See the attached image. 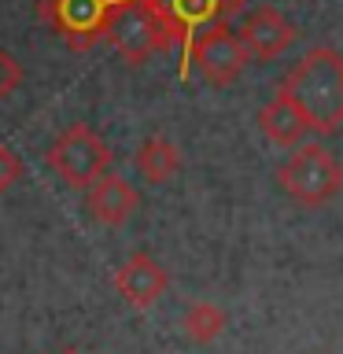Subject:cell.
I'll return each mask as SVG.
<instances>
[{"instance_id":"6da1fadb","label":"cell","mask_w":343,"mask_h":354,"mask_svg":"<svg viewBox=\"0 0 343 354\" xmlns=\"http://www.w3.org/2000/svg\"><path fill=\"white\" fill-rule=\"evenodd\" d=\"M281 88L303 107L314 133L328 137L343 126V55L336 48H310L288 71Z\"/></svg>"},{"instance_id":"7a4b0ae2","label":"cell","mask_w":343,"mask_h":354,"mask_svg":"<svg viewBox=\"0 0 343 354\" xmlns=\"http://www.w3.org/2000/svg\"><path fill=\"white\" fill-rule=\"evenodd\" d=\"M104 41L129 66H140L155 52H170L174 44L181 48V30L174 26L159 0H118L107 15Z\"/></svg>"},{"instance_id":"3957f363","label":"cell","mask_w":343,"mask_h":354,"mask_svg":"<svg viewBox=\"0 0 343 354\" xmlns=\"http://www.w3.org/2000/svg\"><path fill=\"white\" fill-rule=\"evenodd\" d=\"M277 181L299 207H325L343 192V162L321 140L299 144L281 162Z\"/></svg>"},{"instance_id":"277c9868","label":"cell","mask_w":343,"mask_h":354,"mask_svg":"<svg viewBox=\"0 0 343 354\" xmlns=\"http://www.w3.org/2000/svg\"><path fill=\"white\" fill-rule=\"evenodd\" d=\"M248 63H251V52L243 48L240 33L229 30L225 19H214V22H207V26L196 30L188 52L181 55V71L177 74H181V82H188V74H192V66H196L207 85L225 88L243 74Z\"/></svg>"},{"instance_id":"5b68a950","label":"cell","mask_w":343,"mask_h":354,"mask_svg":"<svg viewBox=\"0 0 343 354\" xmlns=\"http://www.w3.org/2000/svg\"><path fill=\"white\" fill-rule=\"evenodd\" d=\"M44 162H48V170L71 188H89L96 177H104L111 170V148L93 126L74 122V126H66L59 137L52 140Z\"/></svg>"},{"instance_id":"8992f818","label":"cell","mask_w":343,"mask_h":354,"mask_svg":"<svg viewBox=\"0 0 343 354\" xmlns=\"http://www.w3.org/2000/svg\"><path fill=\"white\" fill-rule=\"evenodd\" d=\"M118 0H44L41 15L63 33V41L74 52H89L104 37L107 15Z\"/></svg>"},{"instance_id":"52a82bcc","label":"cell","mask_w":343,"mask_h":354,"mask_svg":"<svg viewBox=\"0 0 343 354\" xmlns=\"http://www.w3.org/2000/svg\"><path fill=\"white\" fill-rule=\"evenodd\" d=\"M170 288V273L163 270V262H155L148 251L129 254L126 262L115 270V292L126 299L133 310H148L166 295Z\"/></svg>"},{"instance_id":"ba28073f","label":"cell","mask_w":343,"mask_h":354,"mask_svg":"<svg viewBox=\"0 0 343 354\" xmlns=\"http://www.w3.org/2000/svg\"><path fill=\"white\" fill-rule=\"evenodd\" d=\"M237 33H240L243 48L251 52L254 63H270V59L284 55V52L295 44V26H292V22H288L277 8H270V4L254 8L251 15L243 19V26H240Z\"/></svg>"},{"instance_id":"9c48e42d","label":"cell","mask_w":343,"mask_h":354,"mask_svg":"<svg viewBox=\"0 0 343 354\" xmlns=\"http://www.w3.org/2000/svg\"><path fill=\"white\" fill-rule=\"evenodd\" d=\"M137 203H140L137 188H133L126 177H118L111 170L85 188V210L93 214V221H100V225H107V229L126 225L133 218V210H137Z\"/></svg>"},{"instance_id":"30bf717a","label":"cell","mask_w":343,"mask_h":354,"mask_svg":"<svg viewBox=\"0 0 343 354\" xmlns=\"http://www.w3.org/2000/svg\"><path fill=\"white\" fill-rule=\"evenodd\" d=\"M259 129L270 144H277V148H299L306 133H314L310 129V118L303 115V107H299L284 88H277L273 100L259 111Z\"/></svg>"},{"instance_id":"8fae6325","label":"cell","mask_w":343,"mask_h":354,"mask_svg":"<svg viewBox=\"0 0 343 354\" xmlns=\"http://www.w3.org/2000/svg\"><path fill=\"white\" fill-rule=\"evenodd\" d=\"M159 4L166 8V15L174 19V26L181 30V55H185L199 26L240 11L243 0H159Z\"/></svg>"},{"instance_id":"7c38bea8","label":"cell","mask_w":343,"mask_h":354,"mask_svg":"<svg viewBox=\"0 0 343 354\" xmlns=\"http://www.w3.org/2000/svg\"><path fill=\"white\" fill-rule=\"evenodd\" d=\"M137 170H140V177L144 181H151V185H166L170 177L181 170V151H177V144L170 140V137H148L137 148Z\"/></svg>"},{"instance_id":"4fadbf2b","label":"cell","mask_w":343,"mask_h":354,"mask_svg":"<svg viewBox=\"0 0 343 354\" xmlns=\"http://www.w3.org/2000/svg\"><path fill=\"white\" fill-rule=\"evenodd\" d=\"M181 328L192 343H210V339L221 336V328H225V310L214 306L210 299H196V303L185 310Z\"/></svg>"},{"instance_id":"5bb4252c","label":"cell","mask_w":343,"mask_h":354,"mask_svg":"<svg viewBox=\"0 0 343 354\" xmlns=\"http://www.w3.org/2000/svg\"><path fill=\"white\" fill-rule=\"evenodd\" d=\"M22 85V63L8 48H0V96H11Z\"/></svg>"},{"instance_id":"9a60e30c","label":"cell","mask_w":343,"mask_h":354,"mask_svg":"<svg viewBox=\"0 0 343 354\" xmlns=\"http://www.w3.org/2000/svg\"><path fill=\"white\" fill-rule=\"evenodd\" d=\"M22 170H26V166H22L19 155L11 151L8 144H0V196H4L8 188H15V181L22 177Z\"/></svg>"},{"instance_id":"2e32d148","label":"cell","mask_w":343,"mask_h":354,"mask_svg":"<svg viewBox=\"0 0 343 354\" xmlns=\"http://www.w3.org/2000/svg\"><path fill=\"white\" fill-rule=\"evenodd\" d=\"M66 354H77V351H66Z\"/></svg>"}]
</instances>
